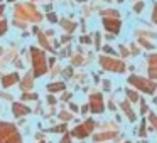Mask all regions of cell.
<instances>
[{"label": "cell", "instance_id": "1", "mask_svg": "<svg viewBox=\"0 0 157 143\" xmlns=\"http://www.w3.org/2000/svg\"><path fill=\"white\" fill-rule=\"evenodd\" d=\"M0 143H22V140L14 125L0 123Z\"/></svg>", "mask_w": 157, "mask_h": 143}, {"label": "cell", "instance_id": "2", "mask_svg": "<svg viewBox=\"0 0 157 143\" xmlns=\"http://www.w3.org/2000/svg\"><path fill=\"white\" fill-rule=\"evenodd\" d=\"M31 59H32V66H34V76H41L46 72V56L42 51L32 47L31 49Z\"/></svg>", "mask_w": 157, "mask_h": 143}, {"label": "cell", "instance_id": "3", "mask_svg": "<svg viewBox=\"0 0 157 143\" xmlns=\"http://www.w3.org/2000/svg\"><path fill=\"white\" fill-rule=\"evenodd\" d=\"M128 82H130V84H133V86H137L139 89H142V91H145V93H154V91H155V82H154V81H147V79L139 78V76H130Z\"/></svg>", "mask_w": 157, "mask_h": 143}, {"label": "cell", "instance_id": "4", "mask_svg": "<svg viewBox=\"0 0 157 143\" xmlns=\"http://www.w3.org/2000/svg\"><path fill=\"white\" fill-rule=\"evenodd\" d=\"M100 62H101V66L105 69H108V71H115V72L125 71V66L120 61H113V59H108V57H100Z\"/></svg>", "mask_w": 157, "mask_h": 143}, {"label": "cell", "instance_id": "5", "mask_svg": "<svg viewBox=\"0 0 157 143\" xmlns=\"http://www.w3.org/2000/svg\"><path fill=\"white\" fill-rule=\"evenodd\" d=\"M93 128H95V123H93V119H88L86 123H83V125L78 126V128L73 130V135H75L76 138H85V136H88L90 133L93 131Z\"/></svg>", "mask_w": 157, "mask_h": 143}, {"label": "cell", "instance_id": "6", "mask_svg": "<svg viewBox=\"0 0 157 143\" xmlns=\"http://www.w3.org/2000/svg\"><path fill=\"white\" fill-rule=\"evenodd\" d=\"M93 113H101L103 111V99L101 94H91V105H90Z\"/></svg>", "mask_w": 157, "mask_h": 143}, {"label": "cell", "instance_id": "7", "mask_svg": "<svg viewBox=\"0 0 157 143\" xmlns=\"http://www.w3.org/2000/svg\"><path fill=\"white\" fill-rule=\"evenodd\" d=\"M149 76L152 79H157V54L149 57Z\"/></svg>", "mask_w": 157, "mask_h": 143}, {"label": "cell", "instance_id": "8", "mask_svg": "<svg viewBox=\"0 0 157 143\" xmlns=\"http://www.w3.org/2000/svg\"><path fill=\"white\" fill-rule=\"evenodd\" d=\"M103 24H105V27L108 29L110 32H113V34H118V31H120V22L117 20H112V19H105L103 20Z\"/></svg>", "mask_w": 157, "mask_h": 143}, {"label": "cell", "instance_id": "9", "mask_svg": "<svg viewBox=\"0 0 157 143\" xmlns=\"http://www.w3.org/2000/svg\"><path fill=\"white\" fill-rule=\"evenodd\" d=\"M31 113V108H27L25 105H19V103H14V115L15 116H22Z\"/></svg>", "mask_w": 157, "mask_h": 143}, {"label": "cell", "instance_id": "10", "mask_svg": "<svg viewBox=\"0 0 157 143\" xmlns=\"http://www.w3.org/2000/svg\"><path fill=\"white\" fill-rule=\"evenodd\" d=\"M15 81H19V76L17 74H9V76H4L2 84H4V88H9V86H12Z\"/></svg>", "mask_w": 157, "mask_h": 143}, {"label": "cell", "instance_id": "11", "mask_svg": "<svg viewBox=\"0 0 157 143\" xmlns=\"http://www.w3.org/2000/svg\"><path fill=\"white\" fill-rule=\"evenodd\" d=\"M122 108H123V111H125V115H128V118H130V121H133L135 119V115H133V111L130 109V105L128 103H122Z\"/></svg>", "mask_w": 157, "mask_h": 143}, {"label": "cell", "instance_id": "12", "mask_svg": "<svg viewBox=\"0 0 157 143\" xmlns=\"http://www.w3.org/2000/svg\"><path fill=\"white\" fill-rule=\"evenodd\" d=\"M21 86H22V89L31 88V86H32V76H31V74H27V76H25L24 82H21Z\"/></svg>", "mask_w": 157, "mask_h": 143}, {"label": "cell", "instance_id": "13", "mask_svg": "<svg viewBox=\"0 0 157 143\" xmlns=\"http://www.w3.org/2000/svg\"><path fill=\"white\" fill-rule=\"evenodd\" d=\"M48 89L49 91H61V89H64V84L63 82H54V84H49Z\"/></svg>", "mask_w": 157, "mask_h": 143}, {"label": "cell", "instance_id": "14", "mask_svg": "<svg viewBox=\"0 0 157 143\" xmlns=\"http://www.w3.org/2000/svg\"><path fill=\"white\" fill-rule=\"evenodd\" d=\"M61 25H64V29H66V31H69V32L75 31V24L69 22V20H61Z\"/></svg>", "mask_w": 157, "mask_h": 143}, {"label": "cell", "instance_id": "15", "mask_svg": "<svg viewBox=\"0 0 157 143\" xmlns=\"http://www.w3.org/2000/svg\"><path fill=\"white\" fill-rule=\"evenodd\" d=\"M149 119H150V123H152V128H155V130H157V116L154 115V113H150Z\"/></svg>", "mask_w": 157, "mask_h": 143}, {"label": "cell", "instance_id": "16", "mask_svg": "<svg viewBox=\"0 0 157 143\" xmlns=\"http://www.w3.org/2000/svg\"><path fill=\"white\" fill-rule=\"evenodd\" d=\"M127 94H128V98L132 99V101H139V96H137L135 91H127Z\"/></svg>", "mask_w": 157, "mask_h": 143}, {"label": "cell", "instance_id": "17", "mask_svg": "<svg viewBox=\"0 0 157 143\" xmlns=\"http://www.w3.org/2000/svg\"><path fill=\"white\" fill-rule=\"evenodd\" d=\"M5 31H7V22H5V20H0V35L4 34Z\"/></svg>", "mask_w": 157, "mask_h": 143}, {"label": "cell", "instance_id": "18", "mask_svg": "<svg viewBox=\"0 0 157 143\" xmlns=\"http://www.w3.org/2000/svg\"><path fill=\"white\" fill-rule=\"evenodd\" d=\"M22 98H24V99H36L37 96H36V94H31V93H25V94L22 96Z\"/></svg>", "mask_w": 157, "mask_h": 143}, {"label": "cell", "instance_id": "19", "mask_svg": "<svg viewBox=\"0 0 157 143\" xmlns=\"http://www.w3.org/2000/svg\"><path fill=\"white\" fill-rule=\"evenodd\" d=\"M142 9H144V4H142V2H139V4H135V7H133V10H135V12H140Z\"/></svg>", "mask_w": 157, "mask_h": 143}, {"label": "cell", "instance_id": "20", "mask_svg": "<svg viewBox=\"0 0 157 143\" xmlns=\"http://www.w3.org/2000/svg\"><path fill=\"white\" fill-rule=\"evenodd\" d=\"M152 19H154V22L157 24V4H155V7H154V10H152Z\"/></svg>", "mask_w": 157, "mask_h": 143}, {"label": "cell", "instance_id": "21", "mask_svg": "<svg viewBox=\"0 0 157 143\" xmlns=\"http://www.w3.org/2000/svg\"><path fill=\"white\" fill-rule=\"evenodd\" d=\"M81 42H83V44H90L91 41H90V37H88V35H83V37H81Z\"/></svg>", "mask_w": 157, "mask_h": 143}, {"label": "cell", "instance_id": "22", "mask_svg": "<svg viewBox=\"0 0 157 143\" xmlns=\"http://www.w3.org/2000/svg\"><path fill=\"white\" fill-rule=\"evenodd\" d=\"M48 19H49L51 22H56V20H58V17H56L54 14H48Z\"/></svg>", "mask_w": 157, "mask_h": 143}, {"label": "cell", "instance_id": "23", "mask_svg": "<svg viewBox=\"0 0 157 143\" xmlns=\"http://www.w3.org/2000/svg\"><path fill=\"white\" fill-rule=\"evenodd\" d=\"M66 130V125H61V126H58V128H54L52 131H64Z\"/></svg>", "mask_w": 157, "mask_h": 143}, {"label": "cell", "instance_id": "24", "mask_svg": "<svg viewBox=\"0 0 157 143\" xmlns=\"http://www.w3.org/2000/svg\"><path fill=\"white\" fill-rule=\"evenodd\" d=\"M61 143H71V138H69V135H66L64 138H63V141Z\"/></svg>", "mask_w": 157, "mask_h": 143}, {"label": "cell", "instance_id": "25", "mask_svg": "<svg viewBox=\"0 0 157 143\" xmlns=\"http://www.w3.org/2000/svg\"><path fill=\"white\" fill-rule=\"evenodd\" d=\"M69 108H71V111H78V106L76 105H69Z\"/></svg>", "mask_w": 157, "mask_h": 143}, {"label": "cell", "instance_id": "26", "mask_svg": "<svg viewBox=\"0 0 157 143\" xmlns=\"http://www.w3.org/2000/svg\"><path fill=\"white\" fill-rule=\"evenodd\" d=\"M120 51H122V56H127V54H128V51H125V47H122Z\"/></svg>", "mask_w": 157, "mask_h": 143}, {"label": "cell", "instance_id": "27", "mask_svg": "<svg viewBox=\"0 0 157 143\" xmlns=\"http://www.w3.org/2000/svg\"><path fill=\"white\" fill-rule=\"evenodd\" d=\"M2 12H4V5H0V15H2Z\"/></svg>", "mask_w": 157, "mask_h": 143}, {"label": "cell", "instance_id": "28", "mask_svg": "<svg viewBox=\"0 0 157 143\" xmlns=\"http://www.w3.org/2000/svg\"><path fill=\"white\" fill-rule=\"evenodd\" d=\"M0 52H2V49H0Z\"/></svg>", "mask_w": 157, "mask_h": 143}, {"label": "cell", "instance_id": "29", "mask_svg": "<svg viewBox=\"0 0 157 143\" xmlns=\"http://www.w3.org/2000/svg\"><path fill=\"white\" fill-rule=\"evenodd\" d=\"M118 2H122V0H118Z\"/></svg>", "mask_w": 157, "mask_h": 143}, {"label": "cell", "instance_id": "30", "mask_svg": "<svg viewBox=\"0 0 157 143\" xmlns=\"http://www.w3.org/2000/svg\"><path fill=\"white\" fill-rule=\"evenodd\" d=\"M41 143H44V141H41Z\"/></svg>", "mask_w": 157, "mask_h": 143}, {"label": "cell", "instance_id": "31", "mask_svg": "<svg viewBox=\"0 0 157 143\" xmlns=\"http://www.w3.org/2000/svg\"><path fill=\"white\" fill-rule=\"evenodd\" d=\"M106 2H108V0H106Z\"/></svg>", "mask_w": 157, "mask_h": 143}, {"label": "cell", "instance_id": "32", "mask_svg": "<svg viewBox=\"0 0 157 143\" xmlns=\"http://www.w3.org/2000/svg\"><path fill=\"white\" fill-rule=\"evenodd\" d=\"M127 143H128V141H127Z\"/></svg>", "mask_w": 157, "mask_h": 143}]
</instances>
